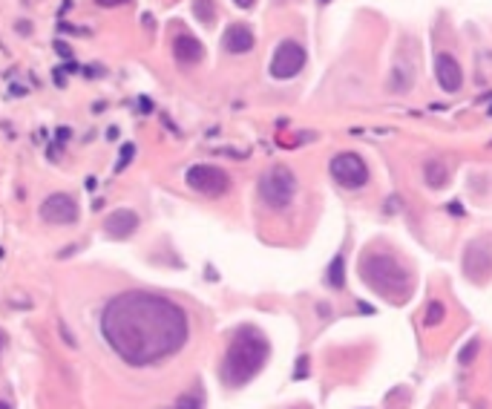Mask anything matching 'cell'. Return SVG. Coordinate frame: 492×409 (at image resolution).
I'll return each instance as SVG.
<instances>
[{"instance_id": "6da1fadb", "label": "cell", "mask_w": 492, "mask_h": 409, "mask_svg": "<svg viewBox=\"0 0 492 409\" xmlns=\"http://www.w3.org/2000/svg\"><path fill=\"white\" fill-rule=\"evenodd\" d=\"M101 332L112 351L130 366H150L176 355L187 340V314L159 294L127 291L101 312Z\"/></svg>"}, {"instance_id": "7a4b0ae2", "label": "cell", "mask_w": 492, "mask_h": 409, "mask_svg": "<svg viewBox=\"0 0 492 409\" xmlns=\"http://www.w3.org/2000/svg\"><path fill=\"white\" fill-rule=\"evenodd\" d=\"M268 340L265 334L257 332L254 326H245L233 334V340L224 351V360H222V384L224 386H245L248 380H254L259 375V369L268 360Z\"/></svg>"}, {"instance_id": "3957f363", "label": "cell", "mask_w": 492, "mask_h": 409, "mask_svg": "<svg viewBox=\"0 0 492 409\" xmlns=\"http://www.w3.org/2000/svg\"><path fill=\"white\" fill-rule=\"evenodd\" d=\"M360 277L374 294L389 297L391 303H400L412 291V274L403 268L398 257L386 251H365L360 260Z\"/></svg>"}, {"instance_id": "277c9868", "label": "cell", "mask_w": 492, "mask_h": 409, "mask_svg": "<svg viewBox=\"0 0 492 409\" xmlns=\"http://www.w3.org/2000/svg\"><path fill=\"white\" fill-rule=\"evenodd\" d=\"M297 193V176H294L285 164H274L271 171H265L259 179V196L262 202L274 210H285Z\"/></svg>"}, {"instance_id": "5b68a950", "label": "cell", "mask_w": 492, "mask_h": 409, "mask_svg": "<svg viewBox=\"0 0 492 409\" xmlns=\"http://www.w3.org/2000/svg\"><path fill=\"white\" fill-rule=\"evenodd\" d=\"M331 179L346 190H360L369 185V164L357 153H337L328 164Z\"/></svg>"}, {"instance_id": "8992f818", "label": "cell", "mask_w": 492, "mask_h": 409, "mask_svg": "<svg viewBox=\"0 0 492 409\" xmlns=\"http://www.w3.org/2000/svg\"><path fill=\"white\" fill-rule=\"evenodd\" d=\"M185 179L196 193H205V196H219L231 188V176L216 164H193Z\"/></svg>"}, {"instance_id": "52a82bcc", "label": "cell", "mask_w": 492, "mask_h": 409, "mask_svg": "<svg viewBox=\"0 0 492 409\" xmlns=\"http://www.w3.org/2000/svg\"><path fill=\"white\" fill-rule=\"evenodd\" d=\"M305 66V49L297 40H283L276 47L274 58H271V75L279 78V81H288L294 75H300Z\"/></svg>"}, {"instance_id": "ba28073f", "label": "cell", "mask_w": 492, "mask_h": 409, "mask_svg": "<svg viewBox=\"0 0 492 409\" xmlns=\"http://www.w3.org/2000/svg\"><path fill=\"white\" fill-rule=\"evenodd\" d=\"M463 268H467V277L484 283L492 271V239H475L467 248V257H463Z\"/></svg>"}, {"instance_id": "9c48e42d", "label": "cell", "mask_w": 492, "mask_h": 409, "mask_svg": "<svg viewBox=\"0 0 492 409\" xmlns=\"http://www.w3.org/2000/svg\"><path fill=\"white\" fill-rule=\"evenodd\" d=\"M40 219L49 225H69L78 219V202L69 193H52L40 205Z\"/></svg>"}, {"instance_id": "30bf717a", "label": "cell", "mask_w": 492, "mask_h": 409, "mask_svg": "<svg viewBox=\"0 0 492 409\" xmlns=\"http://www.w3.org/2000/svg\"><path fill=\"white\" fill-rule=\"evenodd\" d=\"M435 78H438L443 92H458L463 84V69L455 61V55L449 52H438L435 55Z\"/></svg>"}, {"instance_id": "8fae6325", "label": "cell", "mask_w": 492, "mask_h": 409, "mask_svg": "<svg viewBox=\"0 0 492 409\" xmlns=\"http://www.w3.org/2000/svg\"><path fill=\"white\" fill-rule=\"evenodd\" d=\"M222 44H224V49L233 52V55L250 52V49H254V32H250L245 23H233V26H228V29H224Z\"/></svg>"}, {"instance_id": "7c38bea8", "label": "cell", "mask_w": 492, "mask_h": 409, "mask_svg": "<svg viewBox=\"0 0 492 409\" xmlns=\"http://www.w3.org/2000/svg\"><path fill=\"white\" fill-rule=\"evenodd\" d=\"M104 228L109 236H116V239H124V236H130L135 228H138V216L133 214V210H116V214H109L107 222H104Z\"/></svg>"}, {"instance_id": "4fadbf2b", "label": "cell", "mask_w": 492, "mask_h": 409, "mask_svg": "<svg viewBox=\"0 0 492 409\" xmlns=\"http://www.w3.org/2000/svg\"><path fill=\"white\" fill-rule=\"evenodd\" d=\"M173 52H176V61H179V64L190 66V64H199V61H202L205 47H202L193 35H179L176 44H173Z\"/></svg>"}, {"instance_id": "5bb4252c", "label": "cell", "mask_w": 492, "mask_h": 409, "mask_svg": "<svg viewBox=\"0 0 492 409\" xmlns=\"http://www.w3.org/2000/svg\"><path fill=\"white\" fill-rule=\"evenodd\" d=\"M424 179H426V185L435 188V190H441L446 182H449V167L443 159H429L424 164Z\"/></svg>"}, {"instance_id": "9a60e30c", "label": "cell", "mask_w": 492, "mask_h": 409, "mask_svg": "<svg viewBox=\"0 0 492 409\" xmlns=\"http://www.w3.org/2000/svg\"><path fill=\"white\" fill-rule=\"evenodd\" d=\"M326 283H328L331 288H337V291L346 286V257H343V253H337V257L331 260L328 274H326Z\"/></svg>"}, {"instance_id": "2e32d148", "label": "cell", "mask_w": 492, "mask_h": 409, "mask_svg": "<svg viewBox=\"0 0 492 409\" xmlns=\"http://www.w3.org/2000/svg\"><path fill=\"white\" fill-rule=\"evenodd\" d=\"M446 317V308H443V303H438V300H432L429 306H426V312H424V323L426 326H438V323Z\"/></svg>"}, {"instance_id": "e0dca14e", "label": "cell", "mask_w": 492, "mask_h": 409, "mask_svg": "<svg viewBox=\"0 0 492 409\" xmlns=\"http://www.w3.org/2000/svg\"><path fill=\"white\" fill-rule=\"evenodd\" d=\"M196 15H199L205 23H210L216 18V9H213V0H196Z\"/></svg>"}, {"instance_id": "ac0fdd59", "label": "cell", "mask_w": 492, "mask_h": 409, "mask_svg": "<svg viewBox=\"0 0 492 409\" xmlns=\"http://www.w3.org/2000/svg\"><path fill=\"white\" fill-rule=\"evenodd\" d=\"M475 355H478V340H469L467 346L461 349V355H458V363H461V366H469V360H475Z\"/></svg>"}, {"instance_id": "d6986e66", "label": "cell", "mask_w": 492, "mask_h": 409, "mask_svg": "<svg viewBox=\"0 0 492 409\" xmlns=\"http://www.w3.org/2000/svg\"><path fill=\"white\" fill-rule=\"evenodd\" d=\"M173 409H202V398H199L196 392H193V395H185V398H179V401H176Z\"/></svg>"}, {"instance_id": "ffe728a7", "label": "cell", "mask_w": 492, "mask_h": 409, "mask_svg": "<svg viewBox=\"0 0 492 409\" xmlns=\"http://www.w3.org/2000/svg\"><path fill=\"white\" fill-rule=\"evenodd\" d=\"M98 6H121V3H127V0H95Z\"/></svg>"}, {"instance_id": "44dd1931", "label": "cell", "mask_w": 492, "mask_h": 409, "mask_svg": "<svg viewBox=\"0 0 492 409\" xmlns=\"http://www.w3.org/2000/svg\"><path fill=\"white\" fill-rule=\"evenodd\" d=\"M233 3H236L239 9H250V6H254V3H257V0H233Z\"/></svg>"}, {"instance_id": "7402d4cb", "label": "cell", "mask_w": 492, "mask_h": 409, "mask_svg": "<svg viewBox=\"0 0 492 409\" xmlns=\"http://www.w3.org/2000/svg\"><path fill=\"white\" fill-rule=\"evenodd\" d=\"M487 116H492V101H489V110H487Z\"/></svg>"}, {"instance_id": "603a6c76", "label": "cell", "mask_w": 492, "mask_h": 409, "mask_svg": "<svg viewBox=\"0 0 492 409\" xmlns=\"http://www.w3.org/2000/svg\"><path fill=\"white\" fill-rule=\"evenodd\" d=\"M0 409H9V406H6V404H0Z\"/></svg>"}, {"instance_id": "cb8c5ba5", "label": "cell", "mask_w": 492, "mask_h": 409, "mask_svg": "<svg viewBox=\"0 0 492 409\" xmlns=\"http://www.w3.org/2000/svg\"><path fill=\"white\" fill-rule=\"evenodd\" d=\"M0 343H3V337H0Z\"/></svg>"}]
</instances>
